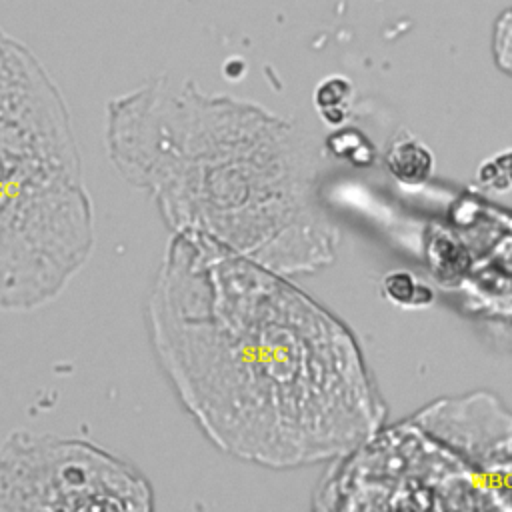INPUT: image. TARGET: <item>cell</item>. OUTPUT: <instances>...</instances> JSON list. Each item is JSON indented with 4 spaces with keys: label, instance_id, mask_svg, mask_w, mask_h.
<instances>
[{
    "label": "cell",
    "instance_id": "1",
    "mask_svg": "<svg viewBox=\"0 0 512 512\" xmlns=\"http://www.w3.org/2000/svg\"><path fill=\"white\" fill-rule=\"evenodd\" d=\"M146 324L178 402L236 460L292 470L348 458L384 422L352 332L286 276L208 238H172Z\"/></svg>",
    "mask_w": 512,
    "mask_h": 512
},
{
    "label": "cell",
    "instance_id": "2",
    "mask_svg": "<svg viewBox=\"0 0 512 512\" xmlns=\"http://www.w3.org/2000/svg\"><path fill=\"white\" fill-rule=\"evenodd\" d=\"M108 148L176 234L282 276L334 260L338 232L320 202L316 150L270 110L156 80L110 104Z\"/></svg>",
    "mask_w": 512,
    "mask_h": 512
},
{
    "label": "cell",
    "instance_id": "3",
    "mask_svg": "<svg viewBox=\"0 0 512 512\" xmlns=\"http://www.w3.org/2000/svg\"><path fill=\"white\" fill-rule=\"evenodd\" d=\"M92 246L66 102L42 62L0 26V310L52 302Z\"/></svg>",
    "mask_w": 512,
    "mask_h": 512
},
{
    "label": "cell",
    "instance_id": "4",
    "mask_svg": "<svg viewBox=\"0 0 512 512\" xmlns=\"http://www.w3.org/2000/svg\"><path fill=\"white\" fill-rule=\"evenodd\" d=\"M0 512H154V490L94 442L14 430L0 444Z\"/></svg>",
    "mask_w": 512,
    "mask_h": 512
},
{
    "label": "cell",
    "instance_id": "5",
    "mask_svg": "<svg viewBox=\"0 0 512 512\" xmlns=\"http://www.w3.org/2000/svg\"><path fill=\"white\" fill-rule=\"evenodd\" d=\"M384 162L388 172L404 184H422L434 172L432 150L410 132H398L388 144Z\"/></svg>",
    "mask_w": 512,
    "mask_h": 512
},
{
    "label": "cell",
    "instance_id": "6",
    "mask_svg": "<svg viewBox=\"0 0 512 512\" xmlns=\"http://www.w3.org/2000/svg\"><path fill=\"white\" fill-rule=\"evenodd\" d=\"M492 54L496 66L512 76V4L494 22Z\"/></svg>",
    "mask_w": 512,
    "mask_h": 512
},
{
    "label": "cell",
    "instance_id": "7",
    "mask_svg": "<svg viewBox=\"0 0 512 512\" xmlns=\"http://www.w3.org/2000/svg\"><path fill=\"white\" fill-rule=\"evenodd\" d=\"M350 94H352V88L348 80L340 76H332V78H326V82L318 88L316 104L326 118L328 114H336V112L342 116L346 112V102Z\"/></svg>",
    "mask_w": 512,
    "mask_h": 512
},
{
    "label": "cell",
    "instance_id": "8",
    "mask_svg": "<svg viewBox=\"0 0 512 512\" xmlns=\"http://www.w3.org/2000/svg\"><path fill=\"white\" fill-rule=\"evenodd\" d=\"M478 180L484 186L500 188V190H506L508 186H512V150L486 160L478 170Z\"/></svg>",
    "mask_w": 512,
    "mask_h": 512
}]
</instances>
